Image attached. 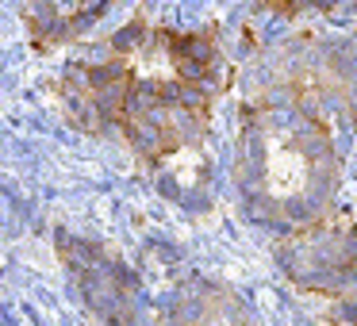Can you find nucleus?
<instances>
[{
    "label": "nucleus",
    "mask_w": 357,
    "mask_h": 326,
    "mask_svg": "<svg viewBox=\"0 0 357 326\" xmlns=\"http://www.w3.org/2000/svg\"><path fill=\"white\" fill-rule=\"evenodd\" d=\"M227 85L231 73L215 31H173L135 16L100 58L66 65L58 100L81 131H116L169 200L208 203L211 157L204 139Z\"/></svg>",
    "instance_id": "nucleus-1"
},
{
    "label": "nucleus",
    "mask_w": 357,
    "mask_h": 326,
    "mask_svg": "<svg viewBox=\"0 0 357 326\" xmlns=\"http://www.w3.org/2000/svg\"><path fill=\"white\" fill-rule=\"evenodd\" d=\"M342 165L323 111L288 96L242 108L234 134V188L246 215L273 231H307L331 219Z\"/></svg>",
    "instance_id": "nucleus-2"
},
{
    "label": "nucleus",
    "mask_w": 357,
    "mask_h": 326,
    "mask_svg": "<svg viewBox=\"0 0 357 326\" xmlns=\"http://www.w3.org/2000/svg\"><path fill=\"white\" fill-rule=\"evenodd\" d=\"M58 254L77 284L81 300L89 303L104 326H139V280L112 254L108 246L58 231Z\"/></svg>",
    "instance_id": "nucleus-3"
},
{
    "label": "nucleus",
    "mask_w": 357,
    "mask_h": 326,
    "mask_svg": "<svg viewBox=\"0 0 357 326\" xmlns=\"http://www.w3.org/2000/svg\"><path fill=\"white\" fill-rule=\"evenodd\" d=\"M277 257L288 277L307 292L349 295V288H354V231H349V223L323 219L307 231L284 234Z\"/></svg>",
    "instance_id": "nucleus-4"
},
{
    "label": "nucleus",
    "mask_w": 357,
    "mask_h": 326,
    "mask_svg": "<svg viewBox=\"0 0 357 326\" xmlns=\"http://www.w3.org/2000/svg\"><path fill=\"white\" fill-rule=\"evenodd\" d=\"M169 326H254L246 300L231 288L211 284V280H192L173 295Z\"/></svg>",
    "instance_id": "nucleus-5"
},
{
    "label": "nucleus",
    "mask_w": 357,
    "mask_h": 326,
    "mask_svg": "<svg viewBox=\"0 0 357 326\" xmlns=\"http://www.w3.org/2000/svg\"><path fill=\"white\" fill-rule=\"evenodd\" d=\"M108 12V4H31L24 8V24L39 50L73 42Z\"/></svg>",
    "instance_id": "nucleus-6"
}]
</instances>
